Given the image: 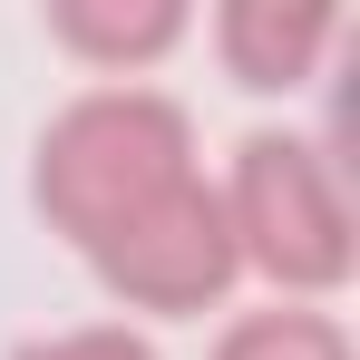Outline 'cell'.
I'll return each mask as SVG.
<instances>
[{"instance_id":"6da1fadb","label":"cell","mask_w":360,"mask_h":360,"mask_svg":"<svg viewBox=\"0 0 360 360\" xmlns=\"http://www.w3.org/2000/svg\"><path fill=\"white\" fill-rule=\"evenodd\" d=\"M176 185H195V127L156 88H88V98H68L49 117V136H39V166H30L39 214L78 253H98L108 234H127Z\"/></svg>"},{"instance_id":"7a4b0ae2","label":"cell","mask_w":360,"mask_h":360,"mask_svg":"<svg viewBox=\"0 0 360 360\" xmlns=\"http://www.w3.org/2000/svg\"><path fill=\"white\" fill-rule=\"evenodd\" d=\"M224 205V234H234V263H253L263 283L283 292H331L351 273V195H341V166L311 146V136H273L253 127L234 146V185L214 195Z\"/></svg>"},{"instance_id":"3957f363","label":"cell","mask_w":360,"mask_h":360,"mask_svg":"<svg viewBox=\"0 0 360 360\" xmlns=\"http://www.w3.org/2000/svg\"><path fill=\"white\" fill-rule=\"evenodd\" d=\"M98 283L127 302V311H205V302H224L234 283V234H224V205H214V185L195 176L176 185L166 205H146L127 234H108L98 253Z\"/></svg>"},{"instance_id":"277c9868","label":"cell","mask_w":360,"mask_h":360,"mask_svg":"<svg viewBox=\"0 0 360 360\" xmlns=\"http://www.w3.org/2000/svg\"><path fill=\"white\" fill-rule=\"evenodd\" d=\"M341 10L331 0H224L214 10V49L234 68V88H302L331 49Z\"/></svg>"},{"instance_id":"5b68a950","label":"cell","mask_w":360,"mask_h":360,"mask_svg":"<svg viewBox=\"0 0 360 360\" xmlns=\"http://www.w3.org/2000/svg\"><path fill=\"white\" fill-rule=\"evenodd\" d=\"M49 39L88 68H146L185 39V10L176 0H59L49 10Z\"/></svg>"},{"instance_id":"8992f818","label":"cell","mask_w":360,"mask_h":360,"mask_svg":"<svg viewBox=\"0 0 360 360\" xmlns=\"http://www.w3.org/2000/svg\"><path fill=\"white\" fill-rule=\"evenodd\" d=\"M214 360H351V341H341V321H331V311L273 302V311H243L234 331L214 341Z\"/></svg>"},{"instance_id":"52a82bcc","label":"cell","mask_w":360,"mask_h":360,"mask_svg":"<svg viewBox=\"0 0 360 360\" xmlns=\"http://www.w3.org/2000/svg\"><path fill=\"white\" fill-rule=\"evenodd\" d=\"M10 360H156V341H136L127 321H78V331H39Z\"/></svg>"}]
</instances>
